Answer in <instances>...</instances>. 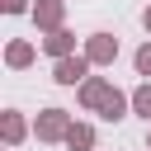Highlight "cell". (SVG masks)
Masks as SVG:
<instances>
[{"instance_id":"cell-9","label":"cell","mask_w":151,"mask_h":151,"mask_svg":"<svg viewBox=\"0 0 151 151\" xmlns=\"http://www.w3.org/2000/svg\"><path fill=\"white\" fill-rule=\"evenodd\" d=\"M42 52H47L52 61H61V57H76V33H71V28H57V33H47V38H42Z\"/></svg>"},{"instance_id":"cell-15","label":"cell","mask_w":151,"mask_h":151,"mask_svg":"<svg viewBox=\"0 0 151 151\" xmlns=\"http://www.w3.org/2000/svg\"><path fill=\"white\" fill-rule=\"evenodd\" d=\"M146 151H151V123H146Z\"/></svg>"},{"instance_id":"cell-2","label":"cell","mask_w":151,"mask_h":151,"mask_svg":"<svg viewBox=\"0 0 151 151\" xmlns=\"http://www.w3.org/2000/svg\"><path fill=\"white\" fill-rule=\"evenodd\" d=\"M90 76H94V66H90V57H85V52L52 61V80H57V85H66V90H80Z\"/></svg>"},{"instance_id":"cell-7","label":"cell","mask_w":151,"mask_h":151,"mask_svg":"<svg viewBox=\"0 0 151 151\" xmlns=\"http://www.w3.org/2000/svg\"><path fill=\"white\" fill-rule=\"evenodd\" d=\"M28 132H33V127H28V118H24L19 109H5V113H0V137H5V146H9V151H14Z\"/></svg>"},{"instance_id":"cell-16","label":"cell","mask_w":151,"mask_h":151,"mask_svg":"<svg viewBox=\"0 0 151 151\" xmlns=\"http://www.w3.org/2000/svg\"><path fill=\"white\" fill-rule=\"evenodd\" d=\"M5 151H9V146H5Z\"/></svg>"},{"instance_id":"cell-4","label":"cell","mask_w":151,"mask_h":151,"mask_svg":"<svg viewBox=\"0 0 151 151\" xmlns=\"http://www.w3.org/2000/svg\"><path fill=\"white\" fill-rule=\"evenodd\" d=\"M80 52L90 57V66H94V71H99V66H113V61H118V38L99 28V33H90V38H85V47H80Z\"/></svg>"},{"instance_id":"cell-8","label":"cell","mask_w":151,"mask_h":151,"mask_svg":"<svg viewBox=\"0 0 151 151\" xmlns=\"http://www.w3.org/2000/svg\"><path fill=\"white\" fill-rule=\"evenodd\" d=\"M127 113H132V90H118V85H113L109 99H104V109H99V118H104V123H123Z\"/></svg>"},{"instance_id":"cell-14","label":"cell","mask_w":151,"mask_h":151,"mask_svg":"<svg viewBox=\"0 0 151 151\" xmlns=\"http://www.w3.org/2000/svg\"><path fill=\"white\" fill-rule=\"evenodd\" d=\"M142 28H146V33H151V5H146V9H142Z\"/></svg>"},{"instance_id":"cell-5","label":"cell","mask_w":151,"mask_h":151,"mask_svg":"<svg viewBox=\"0 0 151 151\" xmlns=\"http://www.w3.org/2000/svg\"><path fill=\"white\" fill-rule=\"evenodd\" d=\"M109 90H113V80H109V76H90V80L76 90V99H80V109L99 113V109H104V99H109Z\"/></svg>"},{"instance_id":"cell-10","label":"cell","mask_w":151,"mask_h":151,"mask_svg":"<svg viewBox=\"0 0 151 151\" xmlns=\"http://www.w3.org/2000/svg\"><path fill=\"white\" fill-rule=\"evenodd\" d=\"M94 142H99V137H94V123H71V132H66L61 146H66V151H94Z\"/></svg>"},{"instance_id":"cell-11","label":"cell","mask_w":151,"mask_h":151,"mask_svg":"<svg viewBox=\"0 0 151 151\" xmlns=\"http://www.w3.org/2000/svg\"><path fill=\"white\" fill-rule=\"evenodd\" d=\"M132 113L151 123V80H142V85H132Z\"/></svg>"},{"instance_id":"cell-1","label":"cell","mask_w":151,"mask_h":151,"mask_svg":"<svg viewBox=\"0 0 151 151\" xmlns=\"http://www.w3.org/2000/svg\"><path fill=\"white\" fill-rule=\"evenodd\" d=\"M71 123H76V118H71L66 109H57V104H52V109H42V113L33 118V137H38L42 146H61V142H66V132H71Z\"/></svg>"},{"instance_id":"cell-12","label":"cell","mask_w":151,"mask_h":151,"mask_svg":"<svg viewBox=\"0 0 151 151\" xmlns=\"http://www.w3.org/2000/svg\"><path fill=\"white\" fill-rule=\"evenodd\" d=\"M132 66H137V76H142V80H151V38L132 52Z\"/></svg>"},{"instance_id":"cell-6","label":"cell","mask_w":151,"mask_h":151,"mask_svg":"<svg viewBox=\"0 0 151 151\" xmlns=\"http://www.w3.org/2000/svg\"><path fill=\"white\" fill-rule=\"evenodd\" d=\"M33 61H38V47H33L28 38H9V42H5V66H9V71H28Z\"/></svg>"},{"instance_id":"cell-13","label":"cell","mask_w":151,"mask_h":151,"mask_svg":"<svg viewBox=\"0 0 151 151\" xmlns=\"http://www.w3.org/2000/svg\"><path fill=\"white\" fill-rule=\"evenodd\" d=\"M0 9H5V14H33L28 0H0Z\"/></svg>"},{"instance_id":"cell-3","label":"cell","mask_w":151,"mask_h":151,"mask_svg":"<svg viewBox=\"0 0 151 151\" xmlns=\"http://www.w3.org/2000/svg\"><path fill=\"white\" fill-rule=\"evenodd\" d=\"M33 28L47 38V33H57V28H66V0H33Z\"/></svg>"}]
</instances>
